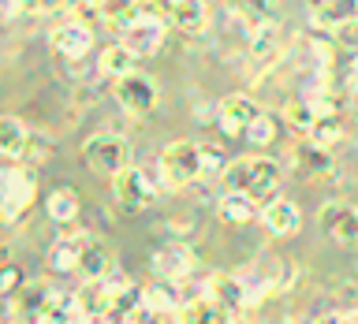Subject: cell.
Masks as SVG:
<instances>
[{"label": "cell", "mask_w": 358, "mask_h": 324, "mask_svg": "<svg viewBox=\"0 0 358 324\" xmlns=\"http://www.w3.org/2000/svg\"><path fill=\"white\" fill-rule=\"evenodd\" d=\"M280 164L268 161V156H235L224 168V190L231 194H246L254 198L257 205H265L268 198H276V186H280Z\"/></svg>", "instance_id": "cell-1"}, {"label": "cell", "mask_w": 358, "mask_h": 324, "mask_svg": "<svg viewBox=\"0 0 358 324\" xmlns=\"http://www.w3.org/2000/svg\"><path fill=\"white\" fill-rule=\"evenodd\" d=\"M38 201V172L30 164L4 168L0 172V216L8 223H19Z\"/></svg>", "instance_id": "cell-2"}, {"label": "cell", "mask_w": 358, "mask_h": 324, "mask_svg": "<svg viewBox=\"0 0 358 324\" xmlns=\"http://www.w3.org/2000/svg\"><path fill=\"white\" fill-rule=\"evenodd\" d=\"M157 172H161V179L172 190L190 186L194 179L206 175L201 172V145H194V142H168L161 149V156H157Z\"/></svg>", "instance_id": "cell-3"}, {"label": "cell", "mask_w": 358, "mask_h": 324, "mask_svg": "<svg viewBox=\"0 0 358 324\" xmlns=\"http://www.w3.org/2000/svg\"><path fill=\"white\" fill-rule=\"evenodd\" d=\"M83 164L101 175H120L123 168H131V145L120 134H94L83 142Z\"/></svg>", "instance_id": "cell-4"}, {"label": "cell", "mask_w": 358, "mask_h": 324, "mask_svg": "<svg viewBox=\"0 0 358 324\" xmlns=\"http://www.w3.org/2000/svg\"><path fill=\"white\" fill-rule=\"evenodd\" d=\"M112 201L123 212H142L157 201V186L142 168H123L120 175H112Z\"/></svg>", "instance_id": "cell-5"}, {"label": "cell", "mask_w": 358, "mask_h": 324, "mask_svg": "<svg viewBox=\"0 0 358 324\" xmlns=\"http://www.w3.org/2000/svg\"><path fill=\"white\" fill-rule=\"evenodd\" d=\"M116 101L123 112H131V116H145V112L157 108V101H161V89L157 82L145 71H131L116 78Z\"/></svg>", "instance_id": "cell-6"}, {"label": "cell", "mask_w": 358, "mask_h": 324, "mask_svg": "<svg viewBox=\"0 0 358 324\" xmlns=\"http://www.w3.org/2000/svg\"><path fill=\"white\" fill-rule=\"evenodd\" d=\"M262 116V105L250 97V94H228L217 105V123L220 131L228 134V138H239V134H246V127Z\"/></svg>", "instance_id": "cell-7"}, {"label": "cell", "mask_w": 358, "mask_h": 324, "mask_svg": "<svg viewBox=\"0 0 358 324\" xmlns=\"http://www.w3.org/2000/svg\"><path fill=\"white\" fill-rule=\"evenodd\" d=\"M206 287H209L206 295H213L228 313H243V309H250V306H254L250 279H243V276L217 272V276H209V284H206Z\"/></svg>", "instance_id": "cell-8"}, {"label": "cell", "mask_w": 358, "mask_h": 324, "mask_svg": "<svg viewBox=\"0 0 358 324\" xmlns=\"http://www.w3.org/2000/svg\"><path fill=\"white\" fill-rule=\"evenodd\" d=\"M317 220L336 242L358 246V209L355 205H347V201H329V205H321Z\"/></svg>", "instance_id": "cell-9"}, {"label": "cell", "mask_w": 358, "mask_h": 324, "mask_svg": "<svg viewBox=\"0 0 358 324\" xmlns=\"http://www.w3.org/2000/svg\"><path fill=\"white\" fill-rule=\"evenodd\" d=\"M262 223H265V231L273 235V239H291V235L302 228V212H299L295 201L273 198V201L262 205Z\"/></svg>", "instance_id": "cell-10"}, {"label": "cell", "mask_w": 358, "mask_h": 324, "mask_svg": "<svg viewBox=\"0 0 358 324\" xmlns=\"http://www.w3.org/2000/svg\"><path fill=\"white\" fill-rule=\"evenodd\" d=\"M112 272V253L97 235L78 231V276L83 279H105Z\"/></svg>", "instance_id": "cell-11"}, {"label": "cell", "mask_w": 358, "mask_h": 324, "mask_svg": "<svg viewBox=\"0 0 358 324\" xmlns=\"http://www.w3.org/2000/svg\"><path fill=\"white\" fill-rule=\"evenodd\" d=\"M52 49L60 56H71V60H78V56H86L90 49H94V30L86 27V22H60L52 34H49Z\"/></svg>", "instance_id": "cell-12"}, {"label": "cell", "mask_w": 358, "mask_h": 324, "mask_svg": "<svg viewBox=\"0 0 358 324\" xmlns=\"http://www.w3.org/2000/svg\"><path fill=\"white\" fill-rule=\"evenodd\" d=\"M310 4V22L317 30H336L343 22L358 19V0H306Z\"/></svg>", "instance_id": "cell-13"}, {"label": "cell", "mask_w": 358, "mask_h": 324, "mask_svg": "<svg viewBox=\"0 0 358 324\" xmlns=\"http://www.w3.org/2000/svg\"><path fill=\"white\" fill-rule=\"evenodd\" d=\"M164 30H168V27H161V22H150V19H138V15H134L131 27L120 34V41L127 45V49H134L138 56H150V52H157V49L164 45Z\"/></svg>", "instance_id": "cell-14"}, {"label": "cell", "mask_w": 358, "mask_h": 324, "mask_svg": "<svg viewBox=\"0 0 358 324\" xmlns=\"http://www.w3.org/2000/svg\"><path fill=\"white\" fill-rule=\"evenodd\" d=\"M190 268H194V253H190L187 242H168L153 257V272L164 279H183Z\"/></svg>", "instance_id": "cell-15"}, {"label": "cell", "mask_w": 358, "mask_h": 324, "mask_svg": "<svg viewBox=\"0 0 358 324\" xmlns=\"http://www.w3.org/2000/svg\"><path fill=\"white\" fill-rule=\"evenodd\" d=\"M217 216L220 223H228V228H250L254 220H262V205H257L254 198H246V194H224L220 198V205H217Z\"/></svg>", "instance_id": "cell-16"}, {"label": "cell", "mask_w": 358, "mask_h": 324, "mask_svg": "<svg viewBox=\"0 0 358 324\" xmlns=\"http://www.w3.org/2000/svg\"><path fill=\"white\" fill-rule=\"evenodd\" d=\"M179 324H231V313L213 295H194L179 309Z\"/></svg>", "instance_id": "cell-17"}, {"label": "cell", "mask_w": 358, "mask_h": 324, "mask_svg": "<svg viewBox=\"0 0 358 324\" xmlns=\"http://www.w3.org/2000/svg\"><path fill=\"white\" fill-rule=\"evenodd\" d=\"M138 52L134 49H127L123 41H112L108 49H101V56H97V75L101 78H123V75H131V71H138Z\"/></svg>", "instance_id": "cell-18"}, {"label": "cell", "mask_w": 358, "mask_h": 324, "mask_svg": "<svg viewBox=\"0 0 358 324\" xmlns=\"http://www.w3.org/2000/svg\"><path fill=\"white\" fill-rule=\"evenodd\" d=\"M52 295H56V287H49V279H27V284L15 290L19 313H22L27 321L38 324V321H41V313H45V306L52 302Z\"/></svg>", "instance_id": "cell-19"}, {"label": "cell", "mask_w": 358, "mask_h": 324, "mask_svg": "<svg viewBox=\"0 0 358 324\" xmlns=\"http://www.w3.org/2000/svg\"><path fill=\"white\" fill-rule=\"evenodd\" d=\"M75 298H78V306L86 309V317H94V324H97V321L108 317L112 287H108V279H83V287L75 290Z\"/></svg>", "instance_id": "cell-20"}, {"label": "cell", "mask_w": 358, "mask_h": 324, "mask_svg": "<svg viewBox=\"0 0 358 324\" xmlns=\"http://www.w3.org/2000/svg\"><path fill=\"white\" fill-rule=\"evenodd\" d=\"M250 56H254V64H257V67H273L280 56H284V45H280V27H276V19H268L262 30H254V34H250Z\"/></svg>", "instance_id": "cell-21"}, {"label": "cell", "mask_w": 358, "mask_h": 324, "mask_svg": "<svg viewBox=\"0 0 358 324\" xmlns=\"http://www.w3.org/2000/svg\"><path fill=\"white\" fill-rule=\"evenodd\" d=\"M142 298L150 302L157 313H164V317H168V313H179V309L187 306V298L179 295V279H164V276L157 279V284L145 287V290H142Z\"/></svg>", "instance_id": "cell-22"}, {"label": "cell", "mask_w": 358, "mask_h": 324, "mask_svg": "<svg viewBox=\"0 0 358 324\" xmlns=\"http://www.w3.org/2000/svg\"><path fill=\"white\" fill-rule=\"evenodd\" d=\"M172 27L183 30V34H201L209 27V4L206 0H176Z\"/></svg>", "instance_id": "cell-23"}, {"label": "cell", "mask_w": 358, "mask_h": 324, "mask_svg": "<svg viewBox=\"0 0 358 324\" xmlns=\"http://www.w3.org/2000/svg\"><path fill=\"white\" fill-rule=\"evenodd\" d=\"M49 268L52 272H78V231L75 235H60L52 246H49Z\"/></svg>", "instance_id": "cell-24"}, {"label": "cell", "mask_w": 358, "mask_h": 324, "mask_svg": "<svg viewBox=\"0 0 358 324\" xmlns=\"http://www.w3.org/2000/svg\"><path fill=\"white\" fill-rule=\"evenodd\" d=\"M280 116H284V123H287V127L295 131V134H310L321 112L313 108V101H310V97H291L287 105H284V112H280Z\"/></svg>", "instance_id": "cell-25"}, {"label": "cell", "mask_w": 358, "mask_h": 324, "mask_svg": "<svg viewBox=\"0 0 358 324\" xmlns=\"http://www.w3.org/2000/svg\"><path fill=\"white\" fill-rule=\"evenodd\" d=\"M45 212H49V220H56V223H71L78 216V194L71 186H52L49 198H45Z\"/></svg>", "instance_id": "cell-26"}, {"label": "cell", "mask_w": 358, "mask_h": 324, "mask_svg": "<svg viewBox=\"0 0 358 324\" xmlns=\"http://www.w3.org/2000/svg\"><path fill=\"white\" fill-rule=\"evenodd\" d=\"M343 119H340V112H321L317 123H313V131L306 134V138L313 145H321V149H332V145H340L343 142Z\"/></svg>", "instance_id": "cell-27"}, {"label": "cell", "mask_w": 358, "mask_h": 324, "mask_svg": "<svg viewBox=\"0 0 358 324\" xmlns=\"http://www.w3.org/2000/svg\"><path fill=\"white\" fill-rule=\"evenodd\" d=\"M27 138H30L27 123L15 116H0V156H22Z\"/></svg>", "instance_id": "cell-28"}, {"label": "cell", "mask_w": 358, "mask_h": 324, "mask_svg": "<svg viewBox=\"0 0 358 324\" xmlns=\"http://www.w3.org/2000/svg\"><path fill=\"white\" fill-rule=\"evenodd\" d=\"M243 138H246V142H254V145H273V142L280 138V119H276V116H268V112L262 108V116H257L250 127H246Z\"/></svg>", "instance_id": "cell-29"}, {"label": "cell", "mask_w": 358, "mask_h": 324, "mask_svg": "<svg viewBox=\"0 0 358 324\" xmlns=\"http://www.w3.org/2000/svg\"><path fill=\"white\" fill-rule=\"evenodd\" d=\"M134 15H138V19H150V22H161V27H172L176 0H138Z\"/></svg>", "instance_id": "cell-30"}, {"label": "cell", "mask_w": 358, "mask_h": 324, "mask_svg": "<svg viewBox=\"0 0 358 324\" xmlns=\"http://www.w3.org/2000/svg\"><path fill=\"white\" fill-rule=\"evenodd\" d=\"M302 161L310 164V175H317V179H324V175H336V164H332L329 149H321V145H313V142L302 145Z\"/></svg>", "instance_id": "cell-31"}, {"label": "cell", "mask_w": 358, "mask_h": 324, "mask_svg": "<svg viewBox=\"0 0 358 324\" xmlns=\"http://www.w3.org/2000/svg\"><path fill=\"white\" fill-rule=\"evenodd\" d=\"M228 168V156H224L220 145H201V172L206 175H224Z\"/></svg>", "instance_id": "cell-32"}, {"label": "cell", "mask_w": 358, "mask_h": 324, "mask_svg": "<svg viewBox=\"0 0 358 324\" xmlns=\"http://www.w3.org/2000/svg\"><path fill=\"white\" fill-rule=\"evenodd\" d=\"M49 149H52V142L45 138V134H30V138H27V149H22V156H27V164L34 168Z\"/></svg>", "instance_id": "cell-33"}, {"label": "cell", "mask_w": 358, "mask_h": 324, "mask_svg": "<svg viewBox=\"0 0 358 324\" xmlns=\"http://www.w3.org/2000/svg\"><path fill=\"white\" fill-rule=\"evenodd\" d=\"M27 284V276H22V268H15V265H8L4 272H0V290L4 295H15V290Z\"/></svg>", "instance_id": "cell-34"}, {"label": "cell", "mask_w": 358, "mask_h": 324, "mask_svg": "<svg viewBox=\"0 0 358 324\" xmlns=\"http://www.w3.org/2000/svg\"><path fill=\"white\" fill-rule=\"evenodd\" d=\"M19 317H22V313H19V298L0 290V324H15Z\"/></svg>", "instance_id": "cell-35"}, {"label": "cell", "mask_w": 358, "mask_h": 324, "mask_svg": "<svg viewBox=\"0 0 358 324\" xmlns=\"http://www.w3.org/2000/svg\"><path fill=\"white\" fill-rule=\"evenodd\" d=\"M67 0H22V11H30V15H52V11H60Z\"/></svg>", "instance_id": "cell-36"}, {"label": "cell", "mask_w": 358, "mask_h": 324, "mask_svg": "<svg viewBox=\"0 0 358 324\" xmlns=\"http://www.w3.org/2000/svg\"><path fill=\"white\" fill-rule=\"evenodd\" d=\"M310 324H358V313H321L310 317Z\"/></svg>", "instance_id": "cell-37"}, {"label": "cell", "mask_w": 358, "mask_h": 324, "mask_svg": "<svg viewBox=\"0 0 358 324\" xmlns=\"http://www.w3.org/2000/svg\"><path fill=\"white\" fill-rule=\"evenodd\" d=\"M22 11V0H0V22H11Z\"/></svg>", "instance_id": "cell-38"}]
</instances>
